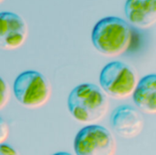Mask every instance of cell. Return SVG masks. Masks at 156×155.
Instances as JSON below:
<instances>
[{
    "instance_id": "cell-1",
    "label": "cell",
    "mask_w": 156,
    "mask_h": 155,
    "mask_svg": "<svg viewBox=\"0 0 156 155\" xmlns=\"http://www.w3.org/2000/svg\"><path fill=\"white\" fill-rule=\"evenodd\" d=\"M109 108L105 92L93 83L76 86L68 97V109L79 122L93 124L101 121Z\"/></svg>"
},
{
    "instance_id": "cell-2",
    "label": "cell",
    "mask_w": 156,
    "mask_h": 155,
    "mask_svg": "<svg viewBox=\"0 0 156 155\" xmlns=\"http://www.w3.org/2000/svg\"><path fill=\"white\" fill-rule=\"evenodd\" d=\"M94 48L108 57H116L124 53L132 41V30L129 24L117 16H106L96 23L91 33Z\"/></svg>"
},
{
    "instance_id": "cell-3",
    "label": "cell",
    "mask_w": 156,
    "mask_h": 155,
    "mask_svg": "<svg viewBox=\"0 0 156 155\" xmlns=\"http://www.w3.org/2000/svg\"><path fill=\"white\" fill-rule=\"evenodd\" d=\"M13 92L21 105L29 109H37L48 101L51 95V86L42 73L36 70H27L16 78Z\"/></svg>"
},
{
    "instance_id": "cell-4",
    "label": "cell",
    "mask_w": 156,
    "mask_h": 155,
    "mask_svg": "<svg viewBox=\"0 0 156 155\" xmlns=\"http://www.w3.org/2000/svg\"><path fill=\"white\" fill-rule=\"evenodd\" d=\"M138 78L130 65L122 61L108 63L101 71V89L114 99H125L132 96Z\"/></svg>"
},
{
    "instance_id": "cell-5",
    "label": "cell",
    "mask_w": 156,
    "mask_h": 155,
    "mask_svg": "<svg viewBox=\"0 0 156 155\" xmlns=\"http://www.w3.org/2000/svg\"><path fill=\"white\" fill-rule=\"evenodd\" d=\"M76 155H114L116 143L111 132L97 124L83 127L74 139Z\"/></svg>"
},
{
    "instance_id": "cell-6",
    "label": "cell",
    "mask_w": 156,
    "mask_h": 155,
    "mask_svg": "<svg viewBox=\"0 0 156 155\" xmlns=\"http://www.w3.org/2000/svg\"><path fill=\"white\" fill-rule=\"evenodd\" d=\"M27 35V25L22 16L13 12H0V48H19L25 44Z\"/></svg>"
},
{
    "instance_id": "cell-7",
    "label": "cell",
    "mask_w": 156,
    "mask_h": 155,
    "mask_svg": "<svg viewBox=\"0 0 156 155\" xmlns=\"http://www.w3.org/2000/svg\"><path fill=\"white\" fill-rule=\"evenodd\" d=\"M112 130L123 139H133L144 130V122L140 111L131 105L117 107L111 115Z\"/></svg>"
},
{
    "instance_id": "cell-8",
    "label": "cell",
    "mask_w": 156,
    "mask_h": 155,
    "mask_svg": "<svg viewBox=\"0 0 156 155\" xmlns=\"http://www.w3.org/2000/svg\"><path fill=\"white\" fill-rule=\"evenodd\" d=\"M127 20L139 28H149L156 23V0H126Z\"/></svg>"
},
{
    "instance_id": "cell-9",
    "label": "cell",
    "mask_w": 156,
    "mask_h": 155,
    "mask_svg": "<svg viewBox=\"0 0 156 155\" xmlns=\"http://www.w3.org/2000/svg\"><path fill=\"white\" fill-rule=\"evenodd\" d=\"M135 106L147 114L156 113V76L150 74L144 77L136 84L133 92Z\"/></svg>"
},
{
    "instance_id": "cell-10",
    "label": "cell",
    "mask_w": 156,
    "mask_h": 155,
    "mask_svg": "<svg viewBox=\"0 0 156 155\" xmlns=\"http://www.w3.org/2000/svg\"><path fill=\"white\" fill-rule=\"evenodd\" d=\"M10 99V90L6 82L0 77V110H2Z\"/></svg>"
},
{
    "instance_id": "cell-11",
    "label": "cell",
    "mask_w": 156,
    "mask_h": 155,
    "mask_svg": "<svg viewBox=\"0 0 156 155\" xmlns=\"http://www.w3.org/2000/svg\"><path fill=\"white\" fill-rule=\"evenodd\" d=\"M9 134V127L6 122L0 117V144L4 143Z\"/></svg>"
},
{
    "instance_id": "cell-12",
    "label": "cell",
    "mask_w": 156,
    "mask_h": 155,
    "mask_svg": "<svg viewBox=\"0 0 156 155\" xmlns=\"http://www.w3.org/2000/svg\"><path fill=\"white\" fill-rule=\"evenodd\" d=\"M0 155H19V153L14 147L4 143L0 144Z\"/></svg>"
},
{
    "instance_id": "cell-13",
    "label": "cell",
    "mask_w": 156,
    "mask_h": 155,
    "mask_svg": "<svg viewBox=\"0 0 156 155\" xmlns=\"http://www.w3.org/2000/svg\"><path fill=\"white\" fill-rule=\"evenodd\" d=\"M53 155H72L69 153H66V152H59V153H56Z\"/></svg>"
},
{
    "instance_id": "cell-14",
    "label": "cell",
    "mask_w": 156,
    "mask_h": 155,
    "mask_svg": "<svg viewBox=\"0 0 156 155\" xmlns=\"http://www.w3.org/2000/svg\"><path fill=\"white\" fill-rule=\"evenodd\" d=\"M4 1H5V0H0V4H1V3H3Z\"/></svg>"
}]
</instances>
